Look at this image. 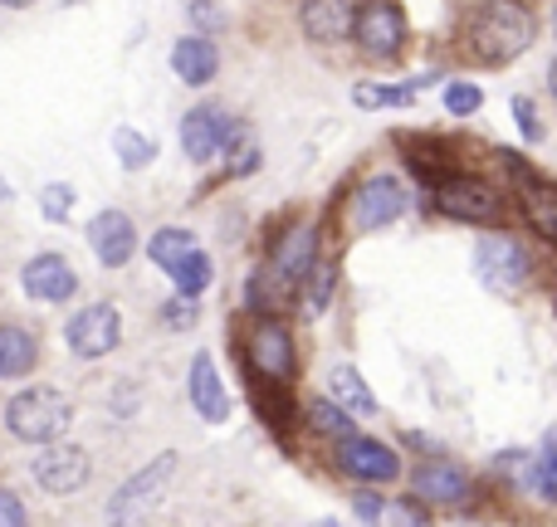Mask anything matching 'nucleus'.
<instances>
[{
	"mask_svg": "<svg viewBox=\"0 0 557 527\" xmlns=\"http://www.w3.org/2000/svg\"><path fill=\"white\" fill-rule=\"evenodd\" d=\"M250 366L264 381H288L294 376V337L284 323H260L250 332Z\"/></svg>",
	"mask_w": 557,
	"mask_h": 527,
	"instance_id": "2eb2a0df",
	"label": "nucleus"
},
{
	"mask_svg": "<svg viewBox=\"0 0 557 527\" xmlns=\"http://www.w3.org/2000/svg\"><path fill=\"white\" fill-rule=\"evenodd\" d=\"M191 20L201 25V35H211V29H225V10H215L211 0H191Z\"/></svg>",
	"mask_w": 557,
	"mask_h": 527,
	"instance_id": "473e14b6",
	"label": "nucleus"
},
{
	"mask_svg": "<svg viewBox=\"0 0 557 527\" xmlns=\"http://www.w3.org/2000/svg\"><path fill=\"white\" fill-rule=\"evenodd\" d=\"M64 342H69V352L74 356L98 362V356H108L117 342H123V313H117L113 303L78 308V313L69 317V327H64Z\"/></svg>",
	"mask_w": 557,
	"mask_h": 527,
	"instance_id": "20e7f679",
	"label": "nucleus"
},
{
	"mask_svg": "<svg viewBox=\"0 0 557 527\" xmlns=\"http://www.w3.org/2000/svg\"><path fill=\"white\" fill-rule=\"evenodd\" d=\"M20 523H25V503L10 489H0V527H20Z\"/></svg>",
	"mask_w": 557,
	"mask_h": 527,
	"instance_id": "f704fd0d",
	"label": "nucleus"
},
{
	"mask_svg": "<svg viewBox=\"0 0 557 527\" xmlns=\"http://www.w3.org/2000/svg\"><path fill=\"white\" fill-rule=\"evenodd\" d=\"M352 513L362 523H382L386 513H392V499H382L376 489H362V493H352Z\"/></svg>",
	"mask_w": 557,
	"mask_h": 527,
	"instance_id": "7c9ffc66",
	"label": "nucleus"
},
{
	"mask_svg": "<svg viewBox=\"0 0 557 527\" xmlns=\"http://www.w3.org/2000/svg\"><path fill=\"white\" fill-rule=\"evenodd\" d=\"M0 5H10V10H25V5H35V0H0Z\"/></svg>",
	"mask_w": 557,
	"mask_h": 527,
	"instance_id": "e433bc0d",
	"label": "nucleus"
},
{
	"mask_svg": "<svg viewBox=\"0 0 557 527\" xmlns=\"http://www.w3.org/2000/svg\"><path fill=\"white\" fill-rule=\"evenodd\" d=\"M445 108H450L455 117H470L484 108V88L480 84H445Z\"/></svg>",
	"mask_w": 557,
	"mask_h": 527,
	"instance_id": "c85d7f7f",
	"label": "nucleus"
},
{
	"mask_svg": "<svg viewBox=\"0 0 557 527\" xmlns=\"http://www.w3.org/2000/svg\"><path fill=\"white\" fill-rule=\"evenodd\" d=\"M172 68L182 84L206 88L215 74H221V49H215V39H206V35H186V39H176V49H172Z\"/></svg>",
	"mask_w": 557,
	"mask_h": 527,
	"instance_id": "f3484780",
	"label": "nucleus"
},
{
	"mask_svg": "<svg viewBox=\"0 0 557 527\" xmlns=\"http://www.w3.org/2000/svg\"><path fill=\"white\" fill-rule=\"evenodd\" d=\"M88 250L103 268H123L137 254V230L123 211H98L88 221Z\"/></svg>",
	"mask_w": 557,
	"mask_h": 527,
	"instance_id": "4468645a",
	"label": "nucleus"
},
{
	"mask_svg": "<svg viewBox=\"0 0 557 527\" xmlns=\"http://www.w3.org/2000/svg\"><path fill=\"white\" fill-rule=\"evenodd\" d=\"M5 425L20 444H54L74 425V401L64 391H54V386H29V391L10 396Z\"/></svg>",
	"mask_w": 557,
	"mask_h": 527,
	"instance_id": "f03ea898",
	"label": "nucleus"
},
{
	"mask_svg": "<svg viewBox=\"0 0 557 527\" xmlns=\"http://www.w3.org/2000/svg\"><path fill=\"white\" fill-rule=\"evenodd\" d=\"M513 123L523 127V137H529V142H539V137H543V123L533 117V103H529V98H513Z\"/></svg>",
	"mask_w": 557,
	"mask_h": 527,
	"instance_id": "72a5a7b5",
	"label": "nucleus"
},
{
	"mask_svg": "<svg viewBox=\"0 0 557 527\" xmlns=\"http://www.w3.org/2000/svg\"><path fill=\"white\" fill-rule=\"evenodd\" d=\"M539 35V20L519 0H490L470 20V54L480 64H513Z\"/></svg>",
	"mask_w": 557,
	"mask_h": 527,
	"instance_id": "f257e3e1",
	"label": "nucleus"
},
{
	"mask_svg": "<svg viewBox=\"0 0 557 527\" xmlns=\"http://www.w3.org/2000/svg\"><path fill=\"white\" fill-rule=\"evenodd\" d=\"M39 362V337L20 323H0V381L29 376Z\"/></svg>",
	"mask_w": 557,
	"mask_h": 527,
	"instance_id": "aec40b11",
	"label": "nucleus"
},
{
	"mask_svg": "<svg viewBox=\"0 0 557 527\" xmlns=\"http://www.w3.org/2000/svg\"><path fill=\"white\" fill-rule=\"evenodd\" d=\"M529 254L519 250V240H509V235H484L480 244H474V274H480L484 288H494V293H519L523 284H529Z\"/></svg>",
	"mask_w": 557,
	"mask_h": 527,
	"instance_id": "423d86ee",
	"label": "nucleus"
},
{
	"mask_svg": "<svg viewBox=\"0 0 557 527\" xmlns=\"http://www.w3.org/2000/svg\"><path fill=\"white\" fill-rule=\"evenodd\" d=\"M327 396H333V401H343L352 415H372L376 411V396L367 391L362 372H357V366H347V362H337L333 372H327Z\"/></svg>",
	"mask_w": 557,
	"mask_h": 527,
	"instance_id": "412c9836",
	"label": "nucleus"
},
{
	"mask_svg": "<svg viewBox=\"0 0 557 527\" xmlns=\"http://www.w3.org/2000/svg\"><path fill=\"white\" fill-rule=\"evenodd\" d=\"M533 489H539L548 503H557V450L539 464V469H533Z\"/></svg>",
	"mask_w": 557,
	"mask_h": 527,
	"instance_id": "2f4dec72",
	"label": "nucleus"
},
{
	"mask_svg": "<svg viewBox=\"0 0 557 527\" xmlns=\"http://www.w3.org/2000/svg\"><path fill=\"white\" fill-rule=\"evenodd\" d=\"M553 35H557V5H553Z\"/></svg>",
	"mask_w": 557,
	"mask_h": 527,
	"instance_id": "58836bf2",
	"label": "nucleus"
},
{
	"mask_svg": "<svg viewBox=\"0 0 557 527\" xmlns=\"http://www.w3.org/2000/svg\"><path fill=\"white\" fill-rule=\"evenodd\" d=\"M191 250H201V244H196V235H191V230H182V225H162V230H157L152 240H147V254H152V264H157V268H166V274H172V268L182 264Z\"/></svg>",
	"mask_w": 557,
	"mask_h": 527,
	"instance_id": "4be33fe9",
	"label": "nucleus"
},
{
	"mask_svg": "<svg viewBox=\"0 0 557 527\" xmlns=\"http://www.w3.org/2000/svg\"><path fill=\"white\" fill-rule=\"evenodd\" d=\"M333 284H337L333 264H318V268H313V284H308V293H304L308 317H318V313H323V308H327V298H333Z\"/></svg>",
	"mask_w": 557,
	"mask_h": 527,
	"instance_id": "c756f323",
	"label": "nucleus"
},
{
	"mask_svg": "<svg viewBox=\"0 0 557 527\" xmlns=\"http://www.w3.org/2000/svg\"><path fill=\"white\" fill-rule=\"evenodd\" d=\"M172 474H176V454L172 450L157 454L147 469H137L133 479L113 493V503H108V523H133V518H143L147 509H157L162 493H166V484H172Z\"/></svg>",
	"mask_w": 557,
	"mask_h": 527,
	"instance_id": "39448f33",
	"label": "nucleus"
},
{
	"mask_svg": "<svg viewBox=\"0 0 557 527\" xmlns=\"http://www.w3.org/2000/svg\"><path fill=\"white\" fill-rule=\"evenodd\" d=\"M172 284L182 288V293H201V288L211 284V254H206V250H191L182 264L172 268Z\"/></svg>",
	"mask_w": 557,
	"mask_h": 527,
	"instance_id": "a878e982",
	"label": "nucleus"
},
{
	"mask_svg": "<svg viewBox=\"0 0 557 527\" xmlns=\"http://www.w3.org/2000/svg\"><path fill=\"white\" fill-rule=\"evenodd\" d=\"M352 39L362 45V54L372 59H396L406 45V10L401 0H362L352 20Z\"/></svg>",
	"mask_w": 557,
	"mask_h": 527,
	"instance_id": "7ed1b4c3",
	"label": "nucleus"
},
{
	"mask_svg": "<svg viewBox=\"0 0 557 527\" xmlns=\"http://www.w3.org/2000/svg\"><path fill=\"white\" fill-rule=\"evenodd\" d=\"M270 268L278 284H308L318 268V230L313 225H288L284 235L274 240V254H270Z\"/></svg>",
	"mask_w": 557,
	"mask_h": 527,
	"instance_id": "ddd939ff",
	"label": "nucleus"
},
{
	"mask_svg": "<svg viewBox=\"0 0 557 527\" xmlns=\"http://www.w3.org/2000/svg\"><path fill=\"white\" fill-rule=\"evenodd\" d=\"M337 469L357 484H392L401 479V454L392 444L372 440V435H347L343 450H337Z\"/></svg>",
	"mask_w": 557,
	"mask_h": 527,
	"instance_id": "1a4fd4ad",
	"label": "nucleus"
},
{
	"mask_svg": "<svg viewBox=\"0 0 557 527\" xmlns=\"http://www.w3.org/2000/svg\"><path fill=\"white\" fill-rule=\"evenodd\" d=\"M548 88H553V98H557V59H553V68H548Z\"/></svg>",
	"mask_w": 557,
	"mask_h": 527,
	"instance_id": "4c0bfd02",
	"label": "nucleus"
},
{
	"mask_svg": "<svg viewBox=\"0 0 557 527\" xmlns=\"http://www.w3.org/2000/svg\"><path fill=\"white\" fill-rule=\"evenodd\" d=\"M425 84H431V74L421 84H357L352 98H357V108H411L416 88H425Z\"/></svg>",
	"mask_w": 557,
	"mask_h": 527,
	"instance_id": "5701e85b",
	"label": "nucleus"
},
{
	"mask_svg": "<svg viewBox=\"0 0 557 527\" xmlns=\"http://www.w3.org/2000/svg\"><path fill=\"white\" fill-rule=\"evenodd\" d=\"M113 152H117V162H123L127 172H143V166L157 162V142H152V137H143L137 127H117V133H113Z\"/></svg>",
	"mask_w": 557,
	"mask_h": 527,
	"instance_id": "b1692460",
	"label": "nucleus"
},
{
	"mask_svg": "<svg viewBox=\"0 0 557 527\" xmlns=\"http://www.w3.org/2000/svg\"><path fill=\"white\" fill-rule=\"evenodd\" d=\"M196 317H201L196 293H182V288H176V298H166V308H162V323L172 327V332H186V327H196Z\"/></svg>",
	"mask_w": 557,
	"mask_h": 527,
	"instance_id": "bb28decb",
	"label": "nucleus"
},
{
	"mask_svg": "<svg viewBox=\"0 0 557 527\" xmlns=\"http://www.w3.org/2000/svg\"><path fill=\"white\" fill-rule=\"evenodd\" d=\"M186 396H191L196 415H201L206 425H225V421H231V396H225L221 376H215V362H211L206 352L191 362V376H186Z\"/></svg>",
	"mask_w": 557,
	"mask_h": 527,
	"instance_id": "dca6fc26",
	"label": "nucleus"
},
{
	"mask_svg": "<svg viewBox=\"0 0 557 527\" xmlns=\"http://www.w3.org/2000/svg\"><path fill=\"white\" fill-rule=\"evenodd\" d=\"M308 421H313L318 435H333V440H347L352 435V411L343 401H313L308 405Z\"/></svg>",
	"mask_w": 557,
	"mask_h": 527,
	"instance_id": "393cba45",
	"label": "nucleus"
},
{
	"mask_svg": "<svg viewBox=\"0 0 557 527\" xmlns=\"http://www.w3.org/2000/svg\"><path fill=\"white\" fill-rule=\"evenodd\" d=\"M231 137H235L231 113L215 108V103H201L182 117V147H186L191 162H211V156H221L225 147H231Z\"/></svg>",
	"mask_w": 557,
	"mask_h": 527,
	"instance_id": "9d476101",
	"label": "nucleus"
},
{
	"mask_svg": "<svg viewBox=\"0 0 557 527\" xmlns=\"http://www.w3.org/2000/svg\"><path fill=\"white\" fill-rule=\"evenodd\" d=\"M352 0H304V29L318 45H333V39L352 35Z\"/></svg>",
	"mask_w": 557,
	"mask_h": 527,
	"instance_id": "6ab92c4d",
	"label": "nucleus"
},
{
	"mask_svg": "<svg viewBox=\"0 0 557 527\" xmlns=\"http://www.w3.org/2000/svg\"><path fill=\"white\" fill-rule=\"evenodd\" d=\"M406 215V181L401 176H367L362 191L352 196V225L362 235L386 230Z\"/></svg>",
	"mask_w": 557,
	"mask_h": 527,
	"instance_id": "6e6552de",
	"label": "nucleus"
},
{
	"mask_svg": "<svg viewBox=\"0 0 557 527\" xmlns=\"http://www.w3.org/2000/svg\"><path fill=\"white\" fill-rule=\"evenodd\" d=\"M386 518H392V523H425V513L416 509L411 499H401V503H392V513H386Z\"/></svg>",
	"mask_w": 557,
	"mask_h": 527,
	"instance_id": "c9c22d12",
	"label": "nucleus"
},
{
	"mask_svg": "<svg viewBox=\"0 0 557 527\" xmlns=\"http://www.w3.org/2000/svg\"><path fill=\"white\" fill-rule=\"evenodd\" d=\"M411 489H416V499H425V503H465L470 474L450 460H435V464H421V469L411 474Z\"/></svg>",
	"mask_w": 557,
	"mask_h": 527,
	"instance_id": "a211bd4d",
	"label": "nucleus"
},
{
	"mask_svg": "<svg viewBox=\"0 0 557 527\" xmlns=\"http://www.w3.org/2000/svg\"><path fill=\"white\" fill-rule=\"evenodd\" d=\"M74 186H64V181H54V186H45V191H39V211H45V221H69V211H74Z\"/></svg>",
	"mask_w": 557,
	"mask_h": 527,
	"instance_id": "cd10ccee",
	"label": "nucleus"
},
{
	"mask_svg": "<svg viewBox=\"0 0 557 527\" xmlns=\"http://www.w3.org/2000/svg\"><path fill=\"white\" fill-rule=\"evenodd\" d=\"M20 288H25L35 303H69L78 293V274L64 254H35L20 268Z\"/></svg>",
	"mask_w": 557,
	"mask_h": 527,
	"instance_id": "f8f14e48",
	"label": "nucleus"
},
{
	"mask_svg": "<svg viewBox=\"0 0 557 527\" xmlns=\"http://www.w3.org/2000/svg\"><path fill=\"white\" fill-rule=\"evenodd\" d=\"M435 211L465 225H494L499 221V191L490 181H474V176H450L435 186Z\"/></svg>",
	"mask_w": 557,
	"mask_h": 527,
	"instance_id": "0eeeda50",
	"label": "nucleus"
},
{
	"mask_svg": "<svg viewBox=\"0 0 557 527\" xmlns=\"http://www.w3.org/2000/svg\"><path fill=\"white\" fill-rule=\"evenodd\" d=\"M88 474H94V464H88V454L78 450V444H45L39 450V460H35V479H39V489H49V493H78L88 484Z\"/></svg>",
	"mask_w": 557,
	"mask_h": 527,
	"instance_id": "9b49d317",
	"label": "nucleus"
}]
</instances>
